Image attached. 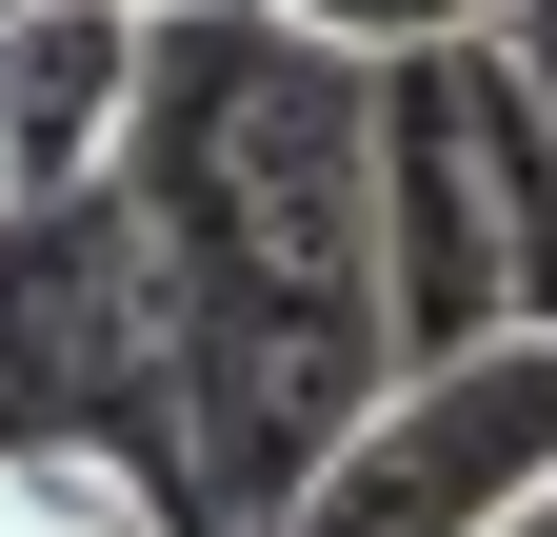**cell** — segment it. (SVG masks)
<instances>
[{
    "mask_svg": "<svg viewBox=\"0 0 557 537\" xmlns=\"http://www.w3.org/2000/svg\"><path fill=\"white\" fill-rule=\"evenodd\" d=\"M139 220L180 279V438H199V537H259L379 419L398 339V160L379 80L319 60L299 21H160L139 100Z\"/></svg>",
    "mask_w": 557,
    "mask_h": 537,
    "instance_id": "obj_1",
    "label": "cell"
},
{
    "mask_svg": "<svg viewBox=\"0 0 557 537\" xmlns=\"http://www.w3.org/2000/svg\"><path fill=\"white\" fill-rule=\"evenodd\" d=\"M259 21H299L319 60H359V80H418V60L498 40V0H259Z\"/></svg>",
    "mask_w": 557,
    "mask_h": 537,
    "instance_id": "obj_7",
    "label": "cell"
},
{
    "mask_svg": "<svg viewBox=\"0 0 557 537\" xmlns=\"http://www.w3.org/2000/svg\"><path fill=\"white\" fill-rule=\"evenodd\" d=\"M518 537H557V498H537V517H518Z\"/></svg>",
    "mask_w": 557,
    "mask_h": 537,
    "instance_id": "obj_10",
    "label": "cell"
},
{
    "mask_svg": "<svg viewBox=\"0 0 557 537\" xmlns=\"http://www.w3.org/2000/svg\"><path fill=\"white\" fill-rule=\"evenodd\" d=\"M0 458H139V478L199 498V438H180V279H160L139 179L0 220Z\"/></svg>",
    "mask_w": 557,
    "mask_h": 537,
    "instance_id": "obj_2",
    "label": "cell"
},
{
    "mask_svg": "<svg viewBox=\"0 0 557 537\" xmlns=\"http://www.w3.org/2000/svg\"><path fill=\"white\" fill-rule=\"evenodd\" d=\"M139 21H259V0H139Z\"/></svg>",
    "mask_w": 557,
    "mask_h": 537,
    "instance_id": "obj_9",
    "label": "cell"
},
{
    "mask_svg": "<svg viewBox=\"0 0 557 537\" xmlns=\"http://www.w3.org/2000/svg\"><path fill=\"white\" fill-rule=\"evenodd\" d=\"M498 60H518L537 100H557V0H498Z\"/></svg>",
    "mask_w": 557,
    "mask_h": 537,
    "instance_id": "obj_8",
    "label": "cell"
},
{
    "mask_svg": "<svg viewBox=\"0 0 557 537\" xmlns=\"http://www.w3.org/2000/svg\"><path fill=\"white\" fill-rule=\"evenodd\" d=\"M0 537H199V498L139 458H0Z\"/></svg>",
    "mask_w": 557,
    "mask_h": 537,
    "instance_id": "obj_6",
    "label": "cell"
},
{
    "mask_svg": "<svg viewBox=\"0 0 557 537\" xmlns=\"http://www.w3.org/2000/svg\"><path fill=\"white\" fill-rule=\"evenodd\" d=\"M160 100V21L139 0H21L0 21V220L21 199H100Z\"/></svg>",
    "mask_w": 557,
    "mask_h": 537,
    "instance_id": "obj_5",
    "label": "cell"
},
{
    "mask_svg": "<svg viewBox=\"0 0 557 537\" xmlns=\"http://www.w3.org/2000/svg\"><path fill=\"white\" fill-rule=\"evenodd\" d=\"M379 160H398V339H557V100L498 40L379 80Z\"/></svg>",
    "mask_w": 557,
    "mask_h": 537,
    "instance_id": "obj_3",
    "label": "cell"
},
{
    "mask_svg": "<svg viewBox=\"0 0 557 537\" xmlns=\"http://www.w3.org/2000/svg\"><path fill=\"white\" fill-rule=\"evenodd\" d=\"M537 498H557V339H458V359H398L379 419L259 537H518Z\"/></svg>",
    "mask_w": 557,
    "mask_h": 537,
    "instance_id": "obj_4",
    "label": "cell"
}]
</instances>
